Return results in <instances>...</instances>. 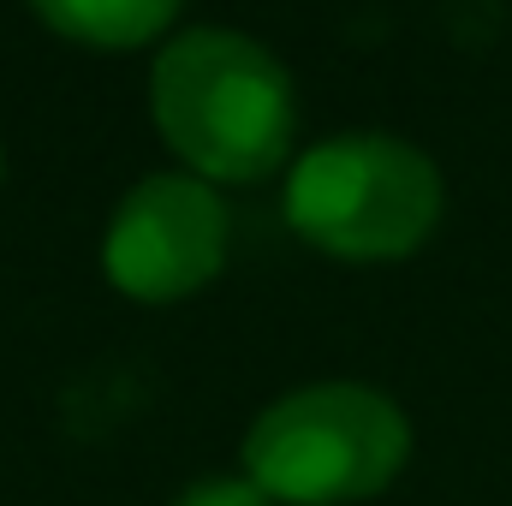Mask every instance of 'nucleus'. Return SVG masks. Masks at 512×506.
I'll list each match as a JSON object with an SVG mask.
<instances>
[{"label": "nucleus", "instance_id": "f257e3e1", "mask_svg": "<svg viewBox=\"0 0 512 506\" xmlns=\"http://www.w3.org/2000/svg\"><path fill=\"white\" fill-rule=\"evenodd\" d=\"M411 459L405 411L364 381H316L274 399L245 435V477L274 506H352Z\"/></svg>", "mask_w": 512, "mask_h": 506}, {"label": "nucleus", "instance_id": "f03ea898", "mask_svg": "<svg viewBox=\"0 0 512 506\" xmlns=\"http://www.w3.org/2000/svg\"><path fill=\"white\" fill-rule=\"evenodd\" d=\"M155 126L203 179H262L292 143L286 72L233 30H191L155 60Z\"/></svg>", "mask_w": 512, "mask_h": 506}, {"label": "nucleus", "instance_id": "7ed1b4c3", "mask_svg": "<svg viewBox=\"0 0 512 506\" xmlns=\"http://www.w3.org/2000/svg\"><path fill=\"white\" fill-rule=\"evenodd\" d=\"M286 221L346 262L411 256L441 221V173L399 137H334L292 167Z\"/></svg>", "mask_w": 512, "mask_h": 506}, {"label": "nucleus", "instance_id": "20e7f679", "mask_svg": "<svg viewBox=\"0 0 512 506\" xmlns=\"http://www.w3.org/2000/svg\"><path fill=\"white\" fill-rule=\"evenodd\" d=\"M108 280L137 304H173L209 286L227 262V209L203 179H143L108 227Z\"/></svg>", "mask_w": 512, "mask_h": 506}, {"label": "nucleus", "instance_id": "39448f33", "mask_svg": "<svg viewBox=\"0 0 512 506\" xmlns=\"http://www.w3.org/2000/svg\"><path fill=\"white\" fill-rule=\"evenodd\" d=\"M60 36L96 42V48H137L161 36L179 12V0H30Z\"/></svg>", "mask_w": 512, "mask_h": 506}, {"label": "nucleus", "instance_id": "423d86ee", "mask_svg": "<svg viewBox=\"0 0 512 506\" xmlns=\"http://www.w3.org/2000/svg\"><path fill=\"white\" fill-rule=\"evenodd\" d=\"M173 506H274V501L239 471V477H197Z\"/></svg>", "mask_w": 512, "mask_h": 506}]
</instances>
